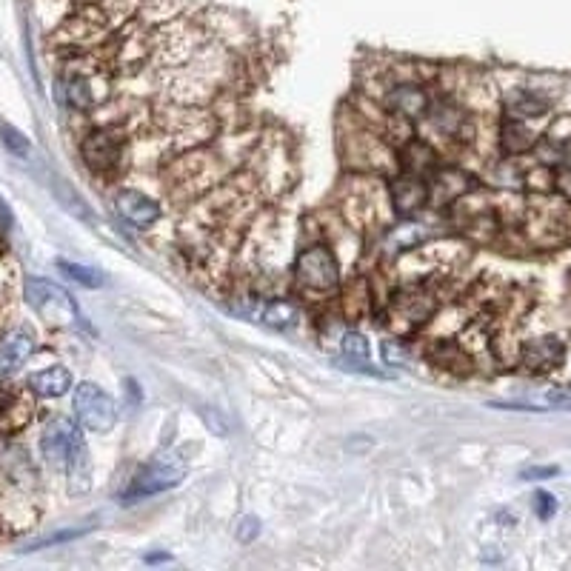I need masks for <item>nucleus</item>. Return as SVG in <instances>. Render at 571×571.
I'll list each match as a JSON object with an SVG mask.
<instances>
[{
    "instance_id": "f257e3e1",
    "label": "nucleus",
    "mask_w": 571,
    "mask_h": 571,
    "mask_svg": "<svg viewBox=\"0 0 571 571\" xmlns=\"http://www.w3.org/2000/svg\"><path fill=\"white\" fill-rule=\"evenodd\" d=\"M40 449L43 457L49 460V466L55 469H66L75 492H86L89 489V452L83 443L78 423H72L69 417H55L40 437Z\"/></svg>"
},
{
    "instance_id": "f03ea898",
    "label": "nucleus",
    "mask_w": 571,
    "mask_h": 571,
    "mask_svg": "<svg viewBox=\"0 0 571 571\" xmlns=\"http://www.w3.org/2000/svg\"><path fill=\"white\" fill-rule=\"evenodd\" d=\"M186 469H189V463H186V457L180 452L158 454L152 463H146L135 474V480L129 483V489L123 492L120 500L123 503H135V500L152 497V494L169 492V489H175L180 480L186 477Z\"/></svg>"
},
{
    "instance_id": "7ed1b4c3",
    "label": "nucleus",
    "mask_w": 571,
    "mask_h": 571,
    "mask_svg": "<svg viewBox=\"0 0 571 571\" xmlns=\"http://www.w3.org/2000/svg\"><path fill=\"white\" fill-rule=\"evenodd\" d=\"M72 403L78 420L89 432H109L118 423V403L95 383H80Z\"/></svg>"
},
{
    "instance_id": "20e7f679",
    "label": "nucleus",
    "mask_w": 571,
    "mask_h": 571,
    "mask_svg": "<svg viewBox=\"0 0 571 571\" xmlns=\"http://www.w3.org/2000/svg\"><path fill=\"white\" fill-rule=\"evenodd\" d=\"M26 303L43 315L49 323H66V320H80L75 300L66 295L60 286L49 283V280H38L29 277L26 280Z\"/></svg>"
},
{
    "instance_id": "39448f33",
    "label": "nucleus",
    "mask_w": 571,
    "mask_h": 571,
    "mask_svg": "<svg viewBox=\"0 0 571 571\" xmlns=\"http://www.w3.org/2000/svg\"><path fill=\"white\" fill-rule=\"evenodd\" d=\"M295 277L306 289H332L337 283V260L326 246H312L295 260Z\"/></svg>"
},
{
    "instance_id": "423d86ee",
    "label": "nucleus",
    "mask_w": 571,
    "mask_h": 571,
    "mask_svg": "<svg viewBox=\"0 0 571 571\" xmlns=\"http://www.w3.org/2000/svg\"><path fill=\"white\" fill-rule=\"evenodd\" d=\"M240 312L263 323V326H272V329H292L297 320H300V312H297L295 303L289 300H266V303H249V306H240Z\"/></svg>"
},
{
    "instance_id": "0eeeda50",
    "label": "nucleus",
    "mask_w": 571,
    "mask_h": 571,
    "mask_svg": "<svg viewBox=\"0 0 571 571\" xmlns=\"http://www.w3.org/2000/svg\"><path fill=\"white\" fill-rule=\"evenodd\" d=\"M429 200V183L423 178H414V175H406L394 180L392 183V203L394 209L403 217H412L414 212H420Z\"/></svg>"
},
{
    "instance_id": "6e6552de",
    "label": "nucleus",
    "mask_w": 571,
    "mask_h": 571,
    "mask_svg": "<svg viewBox=\"0 0 571 571\" xmlns=\"http://www.w3.org/2000/svg\"><path fill=\"white\" fill-rule=\"evenodd\" d=\"M115 206H118V212L132 226H138V229H146V226H152L155 220L160 217V206L152 200V197L140 195L135 189H126V192H120L118 200H115Z\"/></svg>"
},
{
    "instance_id": "1a4fd4ad",
    "label": "nucleus",
    "mask_w": 571,
    "mask_h": 571,
    "mask_svg": "<svg viewBox=\"0 0 571 571\" xmlns=\"http://www.w3.org/2000/svg\"><path fill=\"white\" fill-rule=\"evenodd\" d=\"M35 352V340L26 332H12L0 343V377H9L18 372L20 366Z\"/></svg>"
},
{
    "instance_id": "9d476101",
    "label": "nucleus",
    "mask_w": 571,
    "mask_h": 571,
    "mask_svg": "<svg viewBox=\"0 0 571 571\" xmlns=\"http://www.w3.org/2000/svg\"><path fill=\"white\" fill-rule=\"evenodd\" d=\"M80 152H83V160L92 169H109L120 158V143L109 132H92L89 138L83 140Z\"/></svg>"
},
{
    "instance_id": "9b49d317",
    "label": "nucleus",
    "mask_w": 571,
    "mask_h": 571,
    "mask_svg": "<svg viewBox=\"0 0 571 571\" xmlns=\"http://www.w3.org/2000/svg\"><path fill=\"white\" fill-rule=\"evenodd\" d=\"M400 166L406 175H414V178L429 180L437 172V155L432 152V146H426L423 140H412L406 143V149L400 152Z\"/></svg>"
},
{
    "instance_id": "f8f14e48",
    "label": "nucleus",
    "mask_w": 571,
    "mask_h": 571,
    "mask_svg": "<svg viewBox=\"0 0 571 571\" xmlns=\"http://www.w3.org/2000/svg\"><path fill=\"white\" fill-rule=\"evenodd\" d=\"M560 360H563V343L554 340V337L532 340V343H526V349H523V363H526L529 369H534V372L554 369Z\"/></svg>"
},
{
    "instance_id": "ddd939ff",
    "label": "nucleus",
    "mask_w": 571,
    "mask_h": 571,
    "mask_svg": "<svg viewBox=\"0 0 571 571\" xmlns=\"http://www.w3.org/2000/svg\"><path fill=\"white\" fill-rule=\"evenodd\" d=\"M29 389L38 397H60L72 389V375L63 366H52V369H43L38 375L29 377Z\"/></svg>"
},
{
    "instance_id": "4468645a",
    "label": "nucleus",
    "mask_w": 571,
    "mask_h": 571,
    "mask_svg": "<svg viewBox=\"0 0 571 571\" xmlns=\"http://www.w3.org/2000/svg\"><path fill=\"white\" fill-rule=\"evenodd\" d=\"M386 106H389L392 112H397V115L420 118V115H426L429 100H426V95H423L417 86H400V89H394L392 95L386 98Z\"/></svg>"
},
{
    "instance_id": "2eb2a0df",
    "label": "nucleus",
    "mask_w": 571,
    "mask_h": 571,
    "mask_svg": "<svg viewBox=\"0 0 571 571\" xmlns=\"http://www.w3.org/2000/svg\"><path fill=\"white\" fill-rule=\"evenodd\" d=\"M32 417V403H26L20 394H9L0 400V434H12L23 429Z\"/></svg>"
},
{
    "instance_id": "dca6fc26",
    "label": "nucleus",
    "mask_w": 571,
    "mask_h": 571,
    "mask_svg": "<svg viewBox=\"0 0 571 571\" xmlns=\"http://www.w3.org/2000/svg\"><path fill=\"white\" fill-rule=\"evenodd\" d=\"M58 98L69 106V109H89L95 98H92V86H89V80L78 78V75H72V78H63L58 83Z\"/></svg>"
},
{
    "instance_id": "f3484780",
    "label": "nucleus",
    "mask_w": 571,
    "mask_h": 571,
    "mask_svg": "<svg viewBox=\"0 0 571 571\" xmlns=\"http://www.w3.org/2000/svg\"><path fill=\"white\" fill-rule=\"evenodd\" d=\"M500 146L506 155H523L534 146V135L517 118H506L503 132H500Z\"/></svg>"
},
{
    "instance_id": "a211bd4d",
    "label": "nucleus",
    "mask_w": 571,
    "mask_h": 571,
    "mask_svg": "<svg viewBox=\"0 0 571 571\" xmlns=\"http://www.w3.org/2000/svg\"><path fill=\"white\" fill-rule=\"evenodd\" d=\"M546 109H549V100L532 95V92H512L506 98V115L509 118H540Z\"/></svg>"
},
{
    "instance_id": "6ab92c4d",
    "label": "nucleus",
    "mask_w": 571,
    "mask_h": 571,
    "mask_svg": "<svg viewBox=\"0 0 571 571\" xmlns=\"http://www.w3.org/2000/svg\"><path fill=\"white\" fill-rule=\"evenodd\" d=\"M492 406H503V409H532V412H540V409H563V412H571V389H549L537 403H492Z\"/></svg>"
},
{
    "instance_id": "aec40b11",
    "label": "nucleus",
    "mask_w": 571,
    "mask_h": 571,
    "mask_svg": "<svg viewBox=\"0 0 571 571\" xmlns=\"http://www.w3.org/2000/svg\"><path fill=\"white\" fill-rule=\"evenodd\" d=\"M58 269L66 277H72L75 283L86 286V289H98L106 283V275L100 269H92V266H80V263H69V260H58Z\"/></svg>"
},
{
    "instance_id": "412c9836",
    "label": "nucleus",
    "mask_w": 571,
    "mask_h": 571,
    "mask_svg": "<svg viewBox=\"0 0 571 571\" xmlns=\"http://www.w3.org/2000/svg\"><path fill=\"white\" fill-rule=\"evenodd\" d=\"M343 355L349 357L357 369L372 372L369 369V343H366V337L360 335V332H349V335L343 337Z\"/></svg>"
},
{
    "instance_id": "4be33fe9",
    "label": "nucleus",
    "mask_w": 571,
    "mask_h": 571,
    "mask_svg": "<svg viewBox=\"0 0 571 571\" xmlns=\"http://www.w3.org/2000/svg\"><path fill=\"white\" fill-rule=\"evenodd\" d=\"M432 120H434V126L440 129V132H446V135H457V129H460V123H463V115L457 112V109H452V106H440L437 112L432 115Z\"/></svg>"
},
{
    "instance_id": "5701e85b",
    "label": "nucleus",
    "mask_w": 571,
    "mask_h": 571,
    "mask_svg": "<svg viewBox=\"0 0 571 571\" xmlns=\"http://www.w3.org/2000/svg\"><path fill=\"white\" fill-rule=\"evenodd\" d=\"M257 534H260V520L257 517H240L237 520V529H235V537L240 540V543H252Z\"/></svg>"
},
{
    "instance_id": "b1692460",
    "label": "nucleus",
    "mask_w": 571,
    "mask_h": 571,
    "mask_svg": "<svg viewBox=\"0 0 571 571\" xmlns=\"http://www.w3.org/2000/svg\"><path fill=\"white\" fill-rule=\"evenodd\" d=\"M383 357H386L389 366H397V369H400V366H409V355H406L403 346H397L394 340H386V343H383Z\"/></svg>"
},
{
    "instance_id": "393cba45",
    "label": "nucleus",
    "mask_w": 571,
    "mask_h": 571,
    "mask_svg": "<svg viewBox=\"0 0 571 571\" xmlns=\"http://www.w3.org/2000/svg\"><path fill=\"white\" fill-rule=\"evenodd\" d=\"M534 509H537V514H540V520H549V517L557 512V500H554V494H549V492L534 494Z\"/></svg>"
},
{
    "instance_id": "a878e982",
    "label": "nucleus",
    "mask_w": 571,
    "mask_h": 571,
    "mask_svg": "<svg viewBox=\"0 0 571 571\" xmlns=\"http://www.w3.org/2000/svg\"><path fill=\"white\" fill-rule=\"evenodd\" d=\"M3 143H6L12 152H18V155H26V152H29V143H26V138L20 135L18 129H12V126H3Z\"/></svg>"
},
{
    "instance_id": "bb28decb",
    "label": "nucleus",
    "mask_w": 571,
    "mask_h": 571,
    "mask_svg": "<svg viewBox=\"0 0 571 571\" xmlns=\"http://www.w3.org/2000/svg\"><path fill=\"white\" fill-rule=\"evenodd\" d=\"M557 189L571 200V166L569 169H560V172H557Z\"/></svg>"
},
{
    "instance_id": "cd10ccee",
    "label": "nucleus",
    "mask_w": 571,
    "mask_h": 571,
    "mask_svg": "<svg viewBox=\"0 0 571 571\" xmlns=\"http://www.w3.org/2000/svg\"><path fill=\"white\" fill-rule=\"evenodd\" d=\"M552 474H557V469H529V472H523V477L526 480H532V477H552Z\"/></svg>"
},
{
    "instance_id": "c85d7f7f",
    "label": "nucleus",
    "mask_w": 571,
    "mask_h": 571,
    "mask_svg": "<svg viewBox=\"0 0 571 571\" xmlns=\"http://www.w3.org/2000/svg\"><path fill=\"white\" fill-rule=\"evenodd\" d=\"M0 223H3V226H9V209H6L3 203H0Z\"/></svg>"
}]
</instances>
